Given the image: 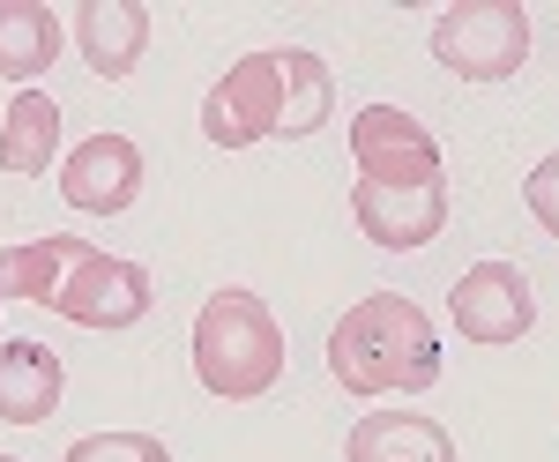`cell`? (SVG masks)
I'll return each mask as SVG.
<instances>
[{"label":"cell","mask_w":559,"mask_h":462,"mask_svg":"<svg viewBox=\"0 0 559 462\" xmlns=\"http://www.w3.org/2000/svg\"><path fill=\"white\" fill-rule=\"evenodd\" d=\"M202 134L216 150H254L269 134H284V45L239 52L202 97Z\"/></svg>","instance_id":"obj_4"},{"label":"cell","mask_w":559,"mask_h":462,"mask_svg":"<svg viewBox=\"0 0 559 462\" xmlns=\"http://www.w3.org/2000/svg\"><path fill=\"white\" fill-rule=\"evenodd\" d=\"M194 380L216 403H254L284 380V329L254 292L224 284L194 313Z\"/></svg>","instance_id":"obj_2"},{"label":"cell","mask_w":559,"mask_h":462,"mask_svg":"<svg viewBox=\"0 0 559 462\" xmlns=\"http://www.w3.org/2000/svg\"><path fill=\"white\" fill-rule=\"evenodd\" d=\"M329 374L358 403H373V395H426L440 380V336H432L426 306L403 292H366L329 329Z\"/></svg>","instance_id":"obj_1"},{"label":"cell","mask_w":559,"mask_h":462,"mask_svg":"<svg viewBox=\"0 0 559 462\" xmlns=\"http://www.w3.org/2000/svg\"><path fill=\"white\" fill-rule=\"evenodd\" d=\"M60 194H68V210H83V216H120L142 194V150H134L128 134L75 142L68 165H60Z\"/></svg>","instance_id":"obj_9"},{"label":"cell","mask_w":559,"mask_h":462,"mask_svg":"<svg viewBox=\"0 0 559 462\" xmlns=\"http://www.w3.org/2000/svg\"><path fill=\"white\" fill-rule=\"evenodd\" d=\"M60 60V15L45 0H0V83H38Z\"/></svg>","instance_id":"obj_15"},{"label":"cell","mask_w":559,"mask_h":462,"mask_svg":"<svg viewBox=\"0 0 559 462\" xmlns=\"http://www.w3.org/2000/svg\"><path fill=\"white\" fill-rule=\"evenodd\" d=\"M344 455L350 462H455V440L426 411H373V418L350 425Z\"/></svg>","instance_id":"obj_12"},{"label":"cell","mask_w":559,"mask_h":462,"mask_svg":"<svg viewBox=\"0 0 559 462\" xmlns=\"http://www.w3.org/2000/svg\"><path fill=\"white\" fill-rule=\"evenodd\" d=\"M150 269L142 261H120V253L90 247L75 269H68V284H60V298H52V313L60 321H75V329H105V336H120V329H134L142 313H150Z\"/></svg>","instance_id":"obj_6"},{"label":"cell","mask_w":559,"mask_h":462,"mask_svg":"<svg viewBox=\"0 0 559 462\" xmlns=\"http://www.w3.org/2000/svg\"><path fill=\"white\" fill-rule=\"evenodd\" d=\"M350 165H358L366 187H448L432 127L418 112H403V105H358V120H350Z\"/></svg>","instance_id":"obj_5"},{"label":"cell","mask_w":559,"mask_h":462,"mask_svg":"<svg viewBox=\"0 0 559 462\" xmlns=\"http://www.w3.org/2000/svg\"><path fill=\"white\" fill-rule=\"evenodd\" d=\"M0 462H23V455H0Z\"/></svg>","instance_id":"obj_19"},{"label":"cell","mask_w":559,"mask_h":462,"mask_svg":"<svg viewBox=\"0 0 559 462\" xmlns=\"http://www.w3.org/2000/svg\"><path fill=\"white\" fill-rule=\"evenodd\" d=\"M522 202H530V216H537V224L559 239V150L530 171V179H522Z\"/></svg>","instance_id":"obj_18"},{"label":"cell","mask_w":559,"mask_h":462,"mask_svg":"<svg viewBox=\"0 0 559 462\" xmlns=\"http://www.w3.org/2000/svg\"><path fill=\"white\" fill-rule=\"evenodd\" d=\"M329 105H336L329 60H321V52H306V45H284V142L321 134V127H329Z\"/></svg>","instance_id":"obj_16"},{"label":"cell","mask_w":559,"mask_h":462,"mask_svg":"<svg viewBox=\"0 0 559 462\" xmlns=\"http://www.w3.org/2000/svg\"><path fill=\"white\" fill-rule=\"evenodd\" d=\"M68 395V374L45 343L0 336V425H45Z\"/></svg>","instance_id":"obj_11"},{"label":"cell","mask_w":559,"mask_h":462,"mask_svg":"<svg viewBox=\"0 0 559 462\" xmlns=\"http://www.w3.org/2000/svg\"><path fill=\"white\" fill-rule=\"evenodd\" d=\"M68 38L90 60V75L128 83L134 68H142V52H150V8L142 0H83L75 23H68Z\"/></svg>","instance_id":"obj_10"},{"label":"cell","mask_w":559,"mask_h":462,"mask_svg":"<svg viewBox=\"0 0 559 462\" xmlns=\"http://www.w3.org/2000/svg\"><path fill=\"white\" fill-rule=\"evenodd\" d=\"M432 60L463 83H508L530 60V8L522 0H455V8H440Z\"/></svg>","instance_id":"obj_3"},{"label":"cell","mask_w":559,"mask_h":462,"mask_svg":"<svg viewBox=\"0 0 559 462\" xmlns=\"http://www.w3.org/2000/svg\"><path fill=\"white\" fill-rule=\"evenodd\" d=\"M448 313H455V329L463 343H522L537 329V292H530V276H522L515 261H477L463 269L455 284H448Z\"/></svg>","instance_id":"obj_7"},{"label":"cell","mask_w":559,"mask_h":462,"mask_svg":"<svg viewBox=\"0 0 559 462\" xmlns=\"http://www.w3.org/2000/svg\"><path fill=\"white\" fill-rule=\"evenodd\" d=\"M350 216L381 253H418L448 232V187H350Z\"/></svg>","instance_id":"obj_8"},{"label":"cell","mask_w":559,"mask_h":462,"mask_svg":"<svg viewBox=\"0 0 559 462\" xmlns=\"http://www.w3.org/2000/svg\"><path fill=\"white\" fill-rule=\"evenodd\" d=\"M60 462H173V448L157 433H90Z\"/></svg>","instance_id":"obj_17"},{"label":"cell","mask_w":559,"mask_h":462,"mask_svg":"<svg viewBox=\"0 0 559 462\" xmlns=\"http://www.w3.org/2000/svg\"><path fill=\"white\" fill-rule=\"evenodd\" d=\"M45 165H60V97L45 90H23L0 120V171L15 179H38Z\"/></svg>","instance_id":"obj_14"},{"label":"cell","mask_w":559,"mask_h":462,"mask_svg":"<svg viewBox=\"0 0 559 462\" xmlns=\"http://www.w3.org/2000/svg\"><path fill=\"white\" fill-rule=\"evenodd\" d=\"M83 253H90V239H75V232L0 247V306H8V298H31V306H45V313H52V298H60L68 269H75Z\"/></svg>","instance_id":"obj_13"}]
</instances>
